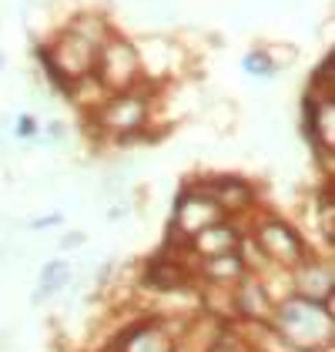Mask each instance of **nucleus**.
Segmentation results:
<instances>
[{"label": "nucleus", "mask_w": 335, "mask_h": 352, "mask_svg": "<svg viewBox=\"0 0 335 352\" xmlns=\"http://www.w3.org/2000/svg\"><path fill=\"white\" fill-rule=\"evenodd\" d=\"M135 47H138L141 74L148 84H171L185 78L192 67V47L178 37L141 34V37H135Z\"/></svg>", "instance_id": "obj_4"}, {"label": "nucleus", "mask_w": 335, "mask_h": 352, "mask_svg": "<svg viewBox=\"0 0 335 352\" xmlns=\"http://www.w3.org/2000/svg\"><path fill=\"white\" fill-rule=\"evenodd\" d=\"M242 71L249 74V78H255V81H275L281 71L272 64V57L265 54V47L262 44H255L249 54L242 57Z\"/></svg>", "instance_id": "obj_14"}, {"label": "nucleus", "mask_w": 335, "mask_h": 352, "mask_svg": "<svg viewBox=\"0 0 335 352\" xmlns=\"http://www.w3.org/2000/svg\"><path fill=\"white\" fill-rule=\"evenodd\" d=\"M71 282H74V265H71L67 258H51V262H44V269H41V285H37V292H34L30 302L41 305L44 298L64 292Z\"/></svg>", "instance_id": "obj_11"}, {"label": "nucleus", "mask_w": 335, "mask_h": 352, "mask_svg": "<svg viewBox=\"0 0 335 352\" xmlns=\"http://www.w3.org/2000/svg\"><path fill=\"white\" fill-rule=\"evenodd\" d=\"M251 346H255V339H249L245 329L231 319V322L224 325L222 332L208 342V349L205 352H251Z\"/></svg>", "instance_id": "obj_13"}, {"label": "nucleus", "mask_w": 335, "mask_h": 352, "mask_svg": "<svg viewBox=\"0 0 335 352\" xmlns=\"http://www.w3.org/2000/svg\"><path fill=\"white\" fill-rule=\"evenodd\" d=\"M245 235L258 245V252L268 258V265H281V269L299 265L312 252V239L305 232L292 218L272 212V208H255L245 218Z\"/></svg>", "instance_id": "obj_2"}, {"label": "nucleus", "mask_w": 335, "mask_h": 352, "mask_svg": "<svg viewBox=\"0 0 335 352\" xmlns=\"http://www.w3.org/2000/svg\"><path fill=\"white\" fill-rule=\"evenodd\" d=\"M64 28L81 34L84 41H91L94 47H97L111 30H117L111 21V14H104V10H78V14H71V17L64 21Z\"/></svg>", "instance_id": "obj_10"}, {"label": "nucleus", "mask_w": 335, "mask_h": 352, "mask_svg": "<svg viewBox=\"0 0 335 352\" xmlns=\"http://www.w3.org/2000/svg\"><path fill=\"white\" fill-rule=\"evenodd\" d=\"M265 47V54L272 57V64L285 71V67H292L295 60H299V47L295 44H288V41H268V44H262Z\"/></svg>", "instance_id": "obj_16"}, {"label": "nucleus", "mask_w": 335, "mask_h": 352, "mask_svg": "<svg viewBox=\"0 0 335 352\" xmlns=\"http://www.w3.org/2000/svg\"><path fill=\"white\" fill-rule=\"evenodd\" d=\"M3 64H7V54L0 51V74H3Z\"/></svg>", "instance_id": "obj_20"}, {"label": "nucleus", "mask_w": 335, "mask_h": 352, "mask_svg": "<svg viewBox=\"0 0 335 352\" xmlns=\"http://www.w3.org/2000/svg\"><path fill=\"white\" fill-rule=\"evenodd\" d=\"M131 285L154 298L192 296V292H198L195 255L192 252H174V248L161 245L158 252H151L138 265V275H135Z\"/></svg>", "instance_id": "obj_3"}, {"label": "nucleus", "mask_w": 335, "mask_h": 352, "mask_svg": "<svg viewBox=\"0 0 335 352\" xmlns=\"http://www.w3.org/2000/svg\"><path fill=\"white\" fill-rule=\"evenodd\" d=\"M308 91H312L315 98H335V54H332V51H329V54L315 64Z\"/></svg>", "instance_id": "obj_15"}, {"label": "nucleus", "mask_w": 335, "mask_h": 352, "mask_svg": "<svg viewBox=\"0 0 335 352\" xmlns=\"http://www.w3.org/2000/svg\"><path fill=\"white\" fill-rule=\"evenodd\" d=\"M10 131H14V138H21V141H30V138L41 135V121H37L30 111H24V114H17V118H14Z\"/></svg>", "instance_id": "obj_17"}, {"label": "nucleus", "mask_w": 335, "mask_h": 352, "mask_svg": "<svg viewBox=\"0 0 335 352\" xmlns=\"http://www.w3.org/2000/svg\"><path fill=\"white\" fill-rule=\"evenodd\" d=\"M84 242H87V235H84L81 228H71V232H64V235H60L57 248H60V252H74V248H81Z\"/></svg>", "instance_id": "obj_18"}, {"label": "nucleus", "mask_w": 335, "mask_h": 352, "mask_svg": "<svg viewBox=\"0 0 335 352\" xmlns=\"http://www.w3.org/2000/svg\"><path fill=\"white\" fill-rule=\"evenodd\" d=\"M94 74L108 91H124V87H138L144 84L141 74V60L135 37H128L124 30H111L94 54Z\"/></svg>", "instance_id": "obj_5"}, {"label": "nucleus", "mask_w": 335, "mask_h": 352, "mask_svg": "<svg viewBox=\"0 0 335 352\" xmlns=\"http://www.w3.org/2000/svg\"><path fill=\"white\" fill-rule=\"evenodd\" d=\"M54 225H64V212H51V215H41L30 221V232H47Z\"/></svg>", "instance_id": "obj_19"}, {"label": "nucleus", "mask_w": 335, "mask_h": 352, "mask_svg": "<svg viewBox=\"0 0 335 352\" xmlns=\"http://www.w3.org/2000/svg\"><path fill=\"white\" fill-rule=\"evenodd\" d=\"M292 292L308 298H335V265L332 255L325 252H308L299 265H292Z\"/></svg>", "instance_id": "obj_8"}, {"label": "nucleus", "mask_w": 335, "mask_h": 352, "mask_svg": "<svg viewBox=\"0 0 335 352\" xmlns=\"http://www.w3.org/2000/svg\"><path fill=\"white\" fill-rule=\"evenodd\" d=\"M272 312H275V298L268 296V289L262 285V278L255 272H245L231 285V319L255 325V329H268Z\"/></svg>", "instance_id": "obj_7"}, {"label": "nucleus", "mask_w": 335, "mask_h": 352, "mask_svg": "<svg viewBox=\"0 0 335 352\" xmlns=\"http://www.w3.org/2000/svg\"><path fill=\"white\" fill-rule=\"evenodd\" d=\"M265 332H272L288 352H319L335 346V298L288 292L275 302L272 325Z\"/></svg>", "instance_id": "obj_1"}, {"label": "nucleus", "mask_w": 335, "mask_h": 352, "mask_svg": "<svg viewBox=\"0 0 335 352\" xmlns=\"http://www.w3.org/2000/svg\"><path fill=\"white\" fill-rule=\"evenodd\" d=\"M201 188L208 191L218 208H222L228 218H249L255 208H262V191L258 185L238 175V171H215V175H198Z\"/></svg>", "instance_id": "obj_6"}, {"label": "nucleus", "mask_w": 335, "mask_h": 352, "mask_svg": "<svg viewBox=\"0 0 335 352\" xmlns=\"http://www.w3.org/2000/svg\"><path fill=\"white\" fill-rule=\"evenodd\" d=\"M242 235H245V218H222V221L201 228L192 239V255L198 262V258H208L218 252H231V248H238Z\"/></svg>", "instance_id": "obj_9"}, {"label": "nucleus", "mask_w": 335, "mask_h": 352, "mask_svg": "<svg viewBox=\"0 0 335 352\" xmlns=\"http://www.w3.org/2000/svg\"><path fill=\"white\" fill-rule=\"evenodd\" d=\"M201 114H205V121H208V128H211L215 135H231V131H235V121H238L235 101H228V98H208V94H205Z\"/></svg>", "instance_id": "obj_12"}]
</instances>
